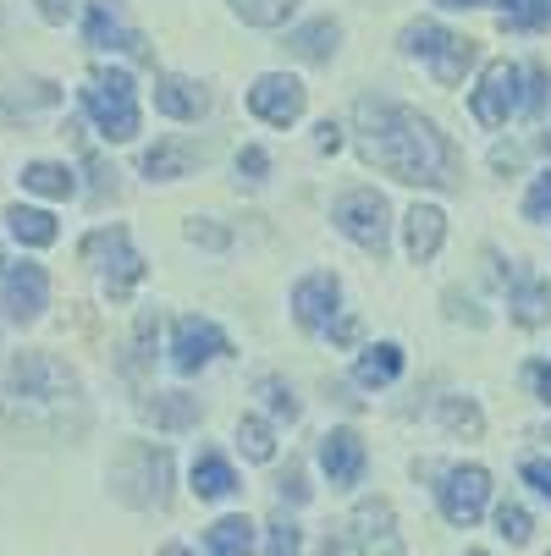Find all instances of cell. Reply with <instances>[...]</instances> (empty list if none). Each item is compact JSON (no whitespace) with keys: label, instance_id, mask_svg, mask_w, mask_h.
<instances>
[{"label":"cell","instance_id":"19","mask_svg":"<svg viewBox=\"0 0 551 556\" xmlns=\"http://www.w3.org/2000/svg\"><path fill=\"white\" fill-rule=\"evenodd\" d=\"M138 414L154 425V430H188V425H199V396H188V391H154L149 403H138Z\"/></svg>","mask_w":551,"mask_h":556},{"label":"cell","instance_id":"38","mask_svg":"<svg viewBox=\"0 0 551 556\" xmlns=\"http://www.w3.org/2000/svg\"><path fill=\"white\" fill-rule=\"evenodd\" d=\"M188 243H204V249H226V243H231V231H226V226H215V220H193V226H188Z\"/></svg>","mask_w":551,"mask_h":556},{"label":"cell","instance_id":"8","mask_svg":"<svg viewBox=\"0 0 551 556\" xmlns=\"http://www.w3.org/2000/svg\"><path fill=\"white\" fill-rule=\"evenodd\" d=\"M221 353H231L226 331L210 326V320H199V314H183V320H177V337H172V364H177L183 375H199V369L215 364Z\"/></svg>","mask_w":551,"mask_h":556},{"label":"cell","instance_id":"34","mask_svg":"<svg viewBox=\"0 0 551 556\" xmlns=\"http://www.w3.org/2000/svg\"><path fill=\"white\" fill-rule=\"evenodd\" d=\"M497 534L513 540V545H524V540H529V513L513 507V502H502V507H497Z\"/></svg>","mask_w":551,"mask_h":556},{"label":"cell","instance_id":"37","mask_svg":"<svg viewBox=\"0 0 551 556\" xmlns=\"http://www.w3.org/2000/svg\"><path fill=\"white\" fill-rule=\"evenodd\" d=\"M265 172H271V154H265V149H254V143L238 149V177H243V182H265Z\"/></svg>","mask_w":551,"mask_h":556},{"label":"cell","instance_id":"4","mask_svg":"<svg viewBox=\"0 0 551 556\" xmlns=\"http://www.w3.org/2000/svg\"><path fill=\"white\" fill-rule=\"evenodd\" d=\"M12 396L28 408H61V403H77V375L55 364L50 353H23L12 364Z\"/></svg>","mask_w":551,"mask_h":556},{"label":"cell","instance_id":"41","mask_svg":"<svg viewBox=\"0 0 551 556\" xmlns=\"http://www.w3.org/2000/svg\"><path fill=\"white\" fill-rule=\"evenodd\" d=\"M276 491H281V502H309V485H303V468H298V463H287V473L276 480Z\"/></svg>","mask_w":551,"mask_h":556},{"label":"cell","instance_id":"32","mask_svg":"<svg viewBox=\"0 0 551 556\" xmlns=\"http://www.w3.org/2000/svg\"><path fill=\"white\" fill-rule=\"evenodd\" d=\"M265 556H298V523H292V518H271V529H265Z\"/></svg>","mask_w":551,"mask_h":556},{"label":"cell","instance_id":"10","mask_svg":"<svg viewBox=\"0 0 551 556\" xmlns=\"http://www.w3.org/2000/svg\"><path fill=\"white\" fill-rule=\"evenodd\" d=\"M303 84L298 77H287V72H265L260 84L249 89V111L260 116V122H271V127H292L298 116H303Z\"/></svg>","mask_w":551,"mask_h":556},{"label":"cell","instance_id":"20","mask_svg":"<svg viewBox=\"0 0 551 556\" xmlns=\"http://www.w3.org/2000/svg\"><path fill=\"white\" fill-rule=\"evenodd\" d=\"M231 491H238V473H231V463L221 452H199L193 463V496L199 502H226Z\"/></svg>","mask_w":551,"mask_h":556},{"label":"cell","instance_id":"35","mask_svg":"<svg viewBox=\"0 0 551 556\" xmlns=\"http://www.w3.org/2000/svg\"><path fill=\"white\" fill-rule=\"evenodd\" d=\"M524 215H529V220H540V226H551V172H546V177H535V188L524 193Z\"/></svg>","mask_w":551,"mask_h":556},{"label":"cell","instance_id":"31","mask_svg":"<svg viewBox=\"0 0 551 556\" xmlns=\"http://www.w3.org/2000/svg\"><path fill=\"white\" fill-rule=\"evenodd\" d=\"M238 446H243L254 463H271V457H276V435H271V425H265V419H254V414H249V419H238Z\"/></svg>","mask_w":551,"mask_h":556},{"label":"cell","instance_id":"12","mask_svg":"<svg viewBox=\"0 0 551 556\" xmlns=\"http://www.w3.org/2000/svg\"><path fill=\"white\" fill-rule=\"evenodd\" d=\"M337 303H342V287L331 270H314L292 287V314H298V326L303 331H331L337 320Z\"/></svg>","mask_w":551,"mask_h":556},{"label":"cell","instance_id":"36","mask_svg":"<svg viewBox=\"0 0 551 556\" xmlns=\"http://www.w3.org/2000/svg\"><path fill=\"white\" fill-rule=\"evenodd\" d=\"M154 331H161V320H154V314H138V331H133V369H143L154 353Z\"/></svg>","mask_w":551,"mask_h":556},{"label":"cell","instance_id":"28","mask_svg":"<svg viewBox=\"0 0 551 556\" xmlns=\"http://www.w3.org/2000/svg\"><path fill=\"white\" fill-rule=\"evenodd\" d=\"M502 28H513V34L551 28V0H502Z\"/></svg>","mask_w":551,"mask_h":556},{"label":"cell","instance_id":"43","mask_svg":"<svg viewBox=\"0 0 551 556\" xmlns=\"http://www.w3.org/2000/svg\"><path fill=\"white\" fill-rule=\"evenodd\" d=\"M314 149L337 154V149H342V127H337V122H321V132H314Z\"/></svg>","mask_w":551,"mask_h":556},{"label":"cell","instance_id":"29","mask_svg":"<svg viewBox=\"0 0 551 556\" xmlns=\"http://www.w3.org/2000/svg\"><path fill=\"white\" fill-rule=\"evenodd\" d=\"M292 7L298 0H231V12H238L243 23H254V28H281L292 17Z\"/></svg>","mask_w":551,"mask_h":556},{"label":"cell","instance_id":"42","mask_svg":"<svg viewBox=\"0 0 551 556\" xmlns=\"http://www.w3.org/2000/svg\"><path fill=\"white\" fill-rule=\"evenodd\" d=\"M524 375H529V386H535V396H540V403L551 408V364H540V358H535V364H529Z\"/></svg>","mask_w":551,"mask_h":556},{"label":"cell","instance_id":"3","mask_svg":"<svg viewBox=\"0 0 551 556\" xmlns=\"http://www.w3.org/2000/svg\"><path fill=\"white\" fill-rule=\"evenodd\" d=\"M84 111L95 116V127L111 143H133L138 138V94H133V77L116 66H95L89 89H84Z\"/></svg>","mask_w":551,"mask_h":556},{"label":"cell","instance_id":"46","mask_svg":"<svg viewBox=\"0 0 551 556\" xmlns=\"http://www.w3.org/2000/svg\"><path fill=\"white\" fill-rule=\"evenodd\" d=\"M161 556H193V551H188V545H166Z\"/></svg>","mask_w":551,"mask_h":556},{"label":"cell","instance_id":"33","mask_svg":"<svg viewBox=\"0 0 551 556\" xmlns=\"http://www.w3.org/2000/svg\"><path fill=\"white\" fill-rule=\"evenodd\" d=\"M260 396H265V403H271V414H276V419H298V403H292V391H287V380L265 375V380H260Z\"/></svg>","mask_w":551,"mask_h":556},{"label":"cell","instance_id":"47","mask_svg":"<svg viewBox=\"0 0 551 556\" xmlns=\"http://www.w3.org/2000/svg\"><path fill=\"white\" fill-rule=\"evenodd\" d=\"M441 7H486V0H441Z\"/></svg>","mask_w":551,"mask_h":556},{"label":"cell","instance_id":"40","mask_svg":"<svg viewBox=\"0 0 551 556\" xmlns=\"http://www.w3.org/2000/svg\"><path fill=\"white\" fill-rule=\"evenodd\" d=\"M540 105H546V72L540 66H524V111L535 116Z\"/></svg>","mask_w":551,"mask_h":556},{"label":"cell","instance_id":"18","mask_svg":"<svg viewBox=\"0 0 551 556\" xmlns=\"http://www.w3.org/2000/svg\"><path fill=\"white\" fill-rule=\"evenodd\" d=\"M199 161H204V149H199V143L172 138V143H154V149L143 154V177H149V182H172V177H188Z\"/></svg>","mask_w":551,"mask_h":556},{"label":"cell","instance_id":"24","mask_svg":"<svg viewBox=\"0 0 551 556\" xmlns=\"http://www.w3.org/2000/svg\"><path fill=\"white\" fill-rule=\"evenodd\" d=\"M7 226H12L17 243H28V249H50L55 237H61L55 215H50V210H28V204H12V210H7Z\"/></svg>","mask_w":551,"mask_h":556},{"label":"cell","instance_id":"5","mask_svg":"<svg viewBox=\"0 0 551 556\" xmlns=\"http://www.w3.org/2000/svg\"><path fill=\"white\" fill-rule=\"evenodd\" d=\"M391 210H386V199L375 193V188H348L337 204H331V220H337V231L342 237H353V243L364 249V254H386V237H391V220H386Z\"/></svg>","mask_w":551,"mask_h":556},{"label":"cell","instance_id":"22","mask_svg":"<svg viewBox=\"0 0 551 556\" xmlns=\"http://www.w3.org/2000/svg\"><path fill=\"white\" fill-rule=\"evenodd\" d=\"M337 39H342V28L331 17H314V23H303V28L287 34V50L303 55V61H331L337 55Z\"/></svg>","mask_w":551,"mask_h":556},{"label":"cell","instance_id":"48","mask_svg":"<svg viewBox=\"0 0 551 556\" xmlns=\"http://www.w3.org/2000/svg\"><path fill=\"white\" fill-rule=\"evenodd\" d=\"M463 556H486V551H463Z\"/></svg>","mask_w":551,"mask_h":556},{"label":"cell","instance_id":"6","mask_svg":"<svg viewBox=\"0 0 551 556\" xmlns=\"http://www.w3.org/2000/svg\"><path fill=\"white\" fill-rule=\"evenodd\" d=\"M468 111H475L480 127H508V116L524 111V72L513 61H491L486 77H480V89H475V100H468Z\"/></svg>","mask_w":551,"mask_h":556},{"label":"cell","instance_id":"13","mask_svg":"<svg viewBox=\"0 0 551 556\" xmlns=\"http://www.w3.org/2000/svg\"><path fill=\"white\" fill-rule=\"evenodd\" d=\"M45 298H50V276H45V265H12L7 281H0V308H7V320H17V326L39 320Z\"/></svg>","mask_w":551,"mask_h":556},{"label":"cell","instance_id":"15","mask_svg":"<svg viewBox=\"0 0 551 556\" xmlns=\"http://www.w3.org/2000/svg\"><path fill=\"white\" fill-rule=\"evenodd\" d=\"M364 463H370V452H364V441L353 435V430H331V435H321V468L331 473V485H359L364 480Z\"/></svg>","mask_w":551,"mask_h":556},{"label":"cell","instance_id":"27","mask_svg":"<svg viewBox=\"0 0 551 556\" xmlns=\"http://www.w3.org/2000/svg\"><path fill=\"white\" fill-rule=\"evenodd\" d=\"M23 188L28 193H45V199H72L77 193V177L66 166H55V161H34V166H23Z\"/></svg>","mask_w":551,"mask_h":556},{"label":"cell","instance_id":"1","mask_svg":"<svg viewBox=\"0 0 551 556\" xmlns=\"http://www.w3.org/2000/svg\"><path fill=\"white\" fill-rule=\"evenodd\" d=\"M359 154L409 188H452L458 182V149L436 132L430 116L391 105V100H359Z\"/></svg>","mask_w":551,"mask_h":556},{"label":"cell","instance_id":"16","mask_svg":"<svg viewBox=\"0 0 551 556\" xmlns=\"http://www.w3.org/2000/svg\"><path fill=\"white\" fill-rule=\"evenodd\" d=\"M154 111H166L172 122H199L210 111V94L193 84V77L166 72V77H154Z\"/></svg>","mask_w":551,"mask_h":556},{"label":"cell","instance_id":"14","mask_svg":"<svg viewBox=\"0 0 551 556\" xmlns=\"http://www.w3.org/2000/svg\"><path fill=\"white\" fill-rule=\"evenodd\" d=\"M89 45H95V50H127V55L149 61L143 34L122 23V7H116V0H95V7H89Z\"/></svg>","mask_w":551,"mask_h":556},{"label":"cell","instance_id":"2","mask_svg":"<svg viewBox=\"0 0 551 556\" xmlns=\"http://www.w3.org/2000/svg\"><path fill=\"white\" fill-rule=\"evenodd\" d=\"M111 485L127 507H166L172 502V452L149 446V441H127L111 463Z\"/></svg>","mask_w":551,"mask_h":556},{"label":"cell","instance_id":"17","mask_svg":"<svg viewBox=\"0 0 551 556\" xmlns=\"http://www.w3.org/2000/svg\"><path fill=\"white\" fill-rule=\"evenodd\" d=\"M441 237H447V215H441L436 204H414V210L403 215V249H409V260H414V265L436 260Z\"/></svg>","mask_w":551,"mask_h":556},{"label":"cell","instance_id":"21","mask_svg":"<svg viewBox=\"0 0 551 556\" xmlns=\"http://www.w3.org/2000/svg\"><path fill=\"white\" fill-rule=\"evenodd\" d=\"M468 66H475V39H463V34H441V45H436V55H430L436 84H441V89L463 84V72H468Z\"/></svg>","mask_w":551,"mask_h":556},{"label":"cell","instance_id":"30","mask_svg":"<svg viewBox=\"0 0 551 556\" xmlns=\"http://www.w3.org/2000/svg\"><path fill=\"white\" fill-rule=\"evenodd\" d=\"M441 425H447L452 435H468V441H475V435L486 430V419H480V408H475V403H468V396H447V403H441Z\"/></svg>","mask_w":551,"mask_h":556},{"label":"cell","instance_id":"7","mask_svg":"<svg viewBox=\"0 0 551 556\" xmlns=\"http://www.w3.org/2000/svg\"><path fill=\"white\" fill-rule=\"evenodd\" d=\"M491 502V473L480 463H463V468H447V480H441V518L452 529H468Z\"/></svg>","mask_w":551,"mask_h":556},{"label":"cell","instance_id":"39","mask_svg":"<svg viewBox=\"0 0 551 556\" xmlns=\"http://www.w3.org/2000/svg\"><path fill=\"white\" fill-rule=\"evenodd\" d=\"M518 468H524V480H529V485L551 502V457H524Z\"/></svg>","mask_w":551,"mask_h":556},{"label":"cell","instance_id":"11","mask_svg":"<svg viewBox=\"0 0 551 556\" xmlns=\"http://www.w3.org/2000/svg\"><path fill=\"white\" fill-rule=\"evenodd\" d=\"M95 254H111V265H105V287H111V298H127V292L143 281V260L133 254V243H127V231H122V226L89 237V243H84V260H95Z\"/></svg>","mask_w":551,"mask_h":556},{"label":"cell","instance_id":"9","mask_svg":"<svg viewBox=\"0 0 551 556\" xmlns=\"http://www.w3.org/2000/svg\"><path fill=\"white\" fill-rule=\"evenodd\" d=\"M353 545H359V556H409L391 502L375 496V502H359L353 507Z\"/></svg>","mask_w":551,"mask_h":556},{"label":"cell","instance_id":"26","mask_svg":"<svg viewBox=\"0 0 551 556\" xmlns=\"http://www.w3.org/2000/svg\"><path fill=\"white\" fill-rule=\"evenodd\" d=\"M204 545H210V556H249L254 551V523L249 518H221V523H210Z\"/></svg>","mask_w":551,"mask_h":556},{"label":"cell","instance_id":"25","mask_svg":"<svg viewBox=\"0 0 551 556\" xmlns=\"http://www.w3.org/2000/svg\"><path fill=\"white\" fill-rule=\"evenodd\" d=\"M508 308H513V320H518V326H529V331H535V326H546V320H551V287H546V281H524V276H518V281H513Z\"/></svg>","mask_w":551,"mask_h":556},{"label":"cell","instance_id":"23","mask_svg":"<svg viewBox=\"0 0 551 556\" xmlns=\"http://www.w3.org/2000/svg\"><path fill=\"white\" fill-rule=\"evenodd\" d=\"M398 375H403V348H398V342H375V348H364V358H359V369H353V380H359L364 391L391 386Z\"/></svg>","mask_w":551,"mask_h":556},{"label":"cell","instance_id":"44","mask_svg":"<svg viewBox=\"0 0 551 556\" xmlns=\"http://www.w3.org/2000/svg\"><path fill=\"white\" fill-rule=\"evenodd\" d=\"M39 17L45 23H66L72 17V0H39Z\"/></svg>","mask_w":551,"mask_h":556},{"label":"cell","instance_id":"45","mask_svg":"<svg viewBox=\"0 0 551 556\" xmlns=\"http://www.w3.org/2000/svg\"><path fill=\"white\" fill-rule=\"evenodd\" d=\"M314 556H348V551H342L337 540H326V545H321V551H314Z\"/></svg>","mask_w":551,"mask_h":556}]
</instances>
